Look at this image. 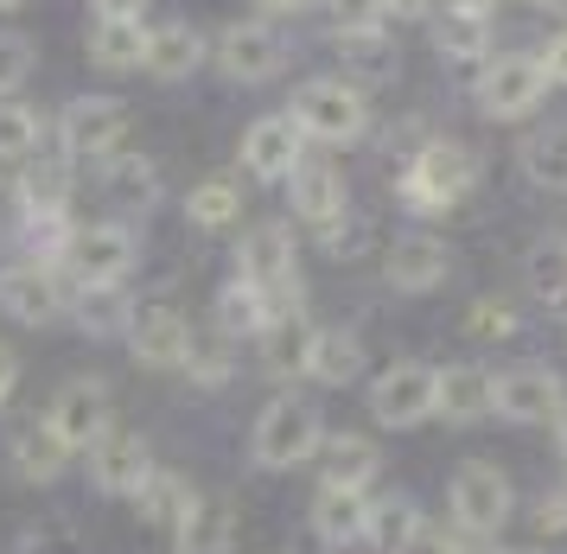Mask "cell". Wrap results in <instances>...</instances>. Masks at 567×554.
<instances>
[{"instance_id": "cell-1", "label": "cell", "mask_w": 567, "mask_h": 554, "mask_svg": "<svg viewBox=\"0 0 567 554\" xmlns=\"http://www.w3.org/2000/svg\"><path fill=\"white\" fill-rule=\"evenodd\" d=\"M307 141L319 147H344V141H358L363 127H370V96H363L358 83H344V76H312L293 90V109H287Z\"/></svg>"}, {"instance_id": "cell-2", "label": "cell", "mask_w": 567, "mask_h": 554, "mask_svg": "<svg viewBox=\"0 0 567 554\" xmlns=\"http://www.w3.org/2000/svg\"><path fill=\"white\" fill-rule=\"evenodd\" d=\"M319 447H326L319 402H307V396H275V402L261 408V421H256V465H268V472H293V465L319 459Z\"/></svg>"}, {"instance_id": "cell-3", "label": "cell", "mask_w": 567, "mask_h": 554, "mask_svg": "<svg viewBox=\"0 0 567 554\" xmlns=\"http://www.w3.org/2000/svg\"><path fill=\"white\" fill-rule=\"evenodd\" d=\"M236 280L256 294L268 312H287L300 306V261H293V229L287 224H261L249 243H243V261H236Z\"/></svg>"}, {"instance_id": "cell-4", "label": "cell", "mask_w": 567, "mask_h": 554, "mask_svg": "<svg viewBox=\"0 0 567 554\" xmlns=\"http://www.w3.org/2000/svg\"><path fill=\"white\" fill-rule=\"evenodd\" d=\"M472 185H478V153L460 147V141H427V147L409 160V173H402V198H409L414 211H446V204H460Z\"/></svg>"}, {"instance_id": "cell-5", "label": "cell", "mask_w": 567, "mask_h": 554, "mask_svg": "<svg viewBox=\"0 0 567 554\" xmlns=\"http://www.w3.org/2000/svg\"><path fill=\"white\" fill-rule=\"evenodd\" d=\"M58 141H64V160H115L128 141V109L109 96H78L58 115Z\"/></svg>"}, {"instance_id": "cell-6", "label": "cell", "mask_w": 567, "mask_h": 554, "mask_svg": "<svg viewBox=\"0 0 567 554\" xmlns=\"http://www.w3.org/2000/svg\"><path fill=\"white\" fill-rule=\"evenodd\" d=\"M446 510H453V523L465 535H497L504 530V516H511V479L485 465V459H472L453 472V491H446Z\"/></svg>"}, {"instance_id": "cell-7", "label": "cell", "mask_w": 567, "mask_h": 554, "mask_svg": "<svg viewBox=\"0 0 567 554\" xmlns=\"http://www.w3.org/2000/svg\"><path fill=\"white\" fill-rule=\"evenodd\" d=\"M370 414L383 428H421L427 414H440V370L427 363H395L370 382Z\"/></svg>"}, {"instance_id": "cell-8", "label": "cell", "mask_w": 567, "mask_h": 554, "mask_svg": "<svg viewBox=\"0 0 567 554\" xmlns=\"http://www.w3.org/2000/svg\"><path fill=\"white\" fill-rule=\"evenodd\" d=\"M542 96H548V76H542L536 51H504V58H491L485 76H478V102H485V115H497V122L529 115Z\"/></svg>"}, {"instance_id": "cell-9", "label": "cell", "mask_w": 567, "mask_h": 554, "mask_svg": "<svg viewBox=\"0 0 567 554\" xmlns=\"http://www.w3.org/2000/svg\"><path fill=\"white\" fill-rule=\"evenodd\" d=\"M45 428H52V440L64 447V453H90L96 440L109 433V389L103 382H64L52 396V408H45Z\"/></svg>"}, {"instance_id": "cell-10", "label": "cell", "mask_w": 567, "mask_h": 554, "mask_svg": "<svg viewBox=\"0 0 567 554\" xmlns=\"http://www.w3.org/2000/svg\"><path fill=\"white\" fill-rule=\"evenodd\" d=\"M64 261H71V275H78L83 294H103V287H115L134 268V236L122 224H90L71 236Z\"/></svg>"}, {"instance_id": "cell-11", "label": "cell", "mask_w": 567, "mask_h": 554, "mask_svg": "<svg viewBox=\"0 0 567 554\" xmlns=\"http://www.w3.org/2000/svg\"><path fill=\"white\" fill-rule=\"evenodd\" d=\"M90 479H96V491H109V497H141L147 479H154L147 440H141V433H103V440L90 447Z\"/></svg>"}, {"instance_id": "cell-12", "label": "cell", "mask_w": 567, "mask_h": 554, "mask_svg": "<svg viewBox=\"0 0 567 554\" xmlns=\"http://www.w3.org/2000/svg\"><path fill=\"white\" fill-rule=\"evenodd\" d=\"M210 58H217V71L230 76V83H268V76L281 71L287 45L268 25H224V39L210 45Z\"/></svg>"}, {"instance_id": "cell-13", "label": "cell", "mask_w": 567, "mask_h": 554, "mask_svg": "<svg viewBox=\"0 0 567 554\" xmlns=\"http://www.w3.org/2000/svg\"><path fill=\"white\" fill-rule=\"evenodd\" d=\"M307 160V134H300V122L293 115H261L249 134H243V166L256 178H293V166Z\"/></svg>"}, {"instance_id": "cell-14", "label": "cell", "mask_w": 567, "mask_h": 554, "mask_svg": "<svg viewBox=\"0 0 567 554\" xmlns=\"http://www.w3.org/2000/svg\"><path fill=\"white\" fill-rule=\"evenodd\" d=\"M561 402H567L561 377L542 370V363H523V370H504V377H497V414H504V421L536 428V421H555Z\"/></svg>"}, {"instance_id": "cell-15", "label": "cell", "mask_w": 567, "mask_h": 554, "mask_svg": "<svg viewBox=\"0 0 567 554\" xmlns=\"http://www.w3.org/2000/svg\"><path fill=\"white\" fill-rule=\"evenodd\" d=\"M0 306H7L20 326H52L58 306H64L52 261H13V268H0Z\"/></svg>"}, {"instance_id": "cell-16", "label": "cell", "mask_w": 567, "mask_h": 554, "mask_svg": "<svg viewBox=\"0 0 567 554\" xmlns=\"http://www.w3.org/2000/svg\"><path fill=\"white\" fill-rule=\"evenodd\" d=\"M128 345L147 370H179V363H192V331H185V319L173 306H141L128 319Z\"/></svg>"}, {"instance_id": "cell-17", "label": "cell", "mask_w": 567, "mask_h": 554, "mask_svg": "<svg viewBox=\"0 0 567 554\" xmlns=\"http://www.w3.org/2000/svg\"><path fill=\"white\" fill-rule=\"evenodd\" d=\"M293 211L307 217L319 236H332L338 229V217H344V173H338L332 160H300L293 166Z\"/></svg>"}, {"instance_id": "cell-18", "label": "cell", "mask_w": 567, "mask_h": 554, "mask_svg": "<svg viewBox=\"0 0 567 554\" xmlns=\"http://www.w3.org/2000/svg\"><path fill=\"white\" fill-rule=\"evenodd\" d=\"M446 268H453V255H446V243H434V236H402V243L383 255L389 287H402V294H434L440 280H446Z\"/></svg>"}, {"instance_id": "cell-19", "label": "cell", "mask_w": 567, "mask_h": 554, "mask_svg": "<svg viewBox=\"0 0 567 554\" xmlns=\"http://www.w3.org/2000/svg\"><path fill=\"white\" fill-rule=\"evenodd\" d=\"M370 510H377L370 491H326L319 484L312 530H319V542H332V548H351V542H370Z\"/></svg>"}, {"instance_id": "cell-20", "label": "cell", "mask_w": 567, "mask_h": 554, "mask_svg": "<svg viewBox=\"0 0 567 554\" xmlns=\"http://www.w3.org/2000/svg\"><path fill=\"white\" fill-rule=\"evenodd\" d=\"M440 414L446 421H485V414H497V377L485 363H446L440 370Z\"/></svg>"}, {"instance_id": "cell-21", "label": "cell", "mask_w": 567, "mask_h": 554, "mask_svg": "<svg viewBox=\"0 0 567 554\" xmlns=\"http://www.w3.org/2000/svg\"><path fill=\"white\" fill-rule=\"evenodd\" d=\"M312 338H319V331L307 326V312L287 306V312H275V319L261 326V363H268L275 377H300L312 363Z\"/></svg>"}, {"instance_id": "cell-22", "label": "cell", "mask_w": 567, "mask_h": 554, "mask_svg": "<svg viewBox=\"0 0 567 554\" xmlns=\"http://www.w3.org/2000/svg\"><path fill=\"white\" fill-rule=\"evenodd\" d=\"M338 58H344V83H358L363 96L395 83V71H402V58L383 32H338Z\"/></svg>"}, {"instance_id": "cell-23", "label": "cell", "mask_w": 567, "mask_h": 554, "mask_svg": "<svg viewBox=\"0 0 567 554\" xmlns=\"http://www.w3.org/2000/svg\"><path fill=\"white\" fill-rule=\"evenodd\" d=\"M179 554H230L236 548V510L224 497H192V510L179 516Z\"/></svg>"}, {"instance_id": "cell-24", "label": "cell", "mask_w": 567, "mask_h": 554, "mask_svg": "<svg viewBox=\"0 0 567 554\" xmlns=\"http://www.w3.org/2000/svg\"><path fill=\"white\" fill-rule=\"evenodd\" d=\"M147 39H154L147 20H96L90 58H96L103 71H147Z\"/></svg>"}, {"instance_id": "cell-25", "label": "cell", "mask_w": 567, "mask_h": 554, "mask_svg": "<svg viewBox=\"0 0 567 554\" xmlns=\"http://www.w3.org/2000/svg\"><path fill=\"white\" fill-rule=\"evenodd\" d=\"M319 459H326V491H370V479L383 472V459H377V447H370L363 433H338V440H326Z\"/></svg>"}, {"instance_id": "cell-26", "label": "cell", "mask_w": 567, "mask_h": 554, "mask_svg": "<svg viewBox=\"0 0 567 554\" xmlns=\"http://www.w3.org/2000/svg\"><path fill=\"white\" fill-rule=\"evenodd\" d=\"M205 39L192 32L185 20L173 25H154V39H147V71L159 76V83H179V76H192L198 64H205Z\"/></svg>"}, {"instance_id": "cell-27", "label": "cell", "mask_w": 567, "mask_h": 554, "mask_svg": "<svg viewBox=\"0 0 567 554\" xmlns=\"http://www.w3.org/2000/svg\"><path fill=\"white\" fill-rule=\"evenodd\" d=\"M434 45L440 58H485L491 51V13H472V7H453L446 0V13L434 25Z\"/></svg>"}, {"instance_id": "cell-28", "label": "cell", "mask_w": 567, "mask_h": 554, "mask_svg": "<svg viewBox=\"0 0 567 554\" xmlns=\"http://www.w3.org/2000/svg\"><path fill=\"white\" fill-rule=\"evenodd\" d=\"M363 370V345L351 338V331H319L312 338V363H307V377L312 382H326V389H344V382Z\"/></svg>"}, {"instance_id": "cell-29", "label": "cell", "mask_w": 567, "mask_h": 554, "mask_svg": "<svg viewBox=\"0 0 567 554\" xmlns=\"http://www.w3.org/2000/svg\"><path fill=\"white\" fill-rule=\"evenodd\" d=\"M64 198H71V160H39L20 178V204L27 217H64Z\"/></svg>"}, {"instance_id": "cell-30", "label": "cell", "mask_w": 567, "mask_h": 554, "mask_svg": "<svg viewBox=\"0 0 567 554\" xmlns=\"http://www.w3.org/2000/svg\"><path fill=\"white\" fill-rule=\"evenodd\" d=\"M185 217H192L198 229H230L236 217H243V192H236L230 178H205V185H192Z\"/></svg>"}, {"instance_id": "cell-31", "label": "cell", "mask_w": 567, "mask_h": 554, "mask_svg": "<svg viewBox=\"0 0 567 554\" xmlns=\"http://www.w3.org/2000/svg\"><path fill=\"white\" fill-rule=\"evenodd\" d=\"M64 447L52 440V428H27L20 440H13V465H20V479L27 484H52L58 472H64Z\"/></svg>"}, {"instance_id": "cell-32", "label": "cell", "mask_w": 567, "mask_h": 554, "mask_svg": "<svg viewBox=\"0 0 567 554\" xmlns=\"http://www.w3.org/2000/svg\"><path fill=\"white\" fill-rule=\"evenodd\" d=\"M103 192L115 204H128V211H141V204L154 198V166L141 160V153H115L103 166Z\"/></svg>"}, {"instance_id": "cell-33", "label": "cell", "mask_w": 567, "mask_h": 554, "mask_svg": "<svg viewBox=\"0 0 567 554\" xmlns=\"http://www.w3.org/2000/svg\"><path fill=\"white\" fill-rule=\"evenodd\" d=\"M268 319H275V312H268V306L243 287V280H230V287L217 294V326H224V338H243V331H249V338H261V326H268Z\"/></svg>"}, {"instance_id": "cell-34", "label": "cell", "mask_w": 567, "mask_h": 554, "mask_svg": "<svg viewBox=\"0 0 567 554\" xmlns=\"http://www.w3.org/2000/svg\"><path fill=\"white\" fill-rule=\"evenodd\" d=\"M523 173L548 185V192H567V134H536L523 141Z\"/></svg>"}, {"instance_id": "cell-35", "label": "cell", "mask_w": 567, "mask_h": 554, "mask_svg": "<svg viewBox=\"0 0 567 554\" xmlns=\"http://www.w3.org/2000/svg\"><path fill=\"white\" fill-rule=\"evenodd\" d=\"M27 153H39V115L27 102L0 96V160H27Z\"/></svg>"}, {"instance_id": "cell-36", "label": "cell", "mask_w": 567, "mask_h": 554, "mask_svg": "<svg viewBox=\"0 0 567 554\" xmlns=\"http://www.w3.org/2000/svg\"><path fill=\"white\" fill-rule=\"evenodd\" d=\"M185 510H192V491H185L179 479L154 472V479H147V491H141V516H147V523H166V530H179Z\"/></svg>"}, {"instance_id": "cell-37", "label": "cell", "mask_w": 567, "mask_h": 554, "mask_svg": "<svg viewBox=\"0 0 567 554\" xmlns=\"http://www.w3.org/2000/svg\"><path fill=\"white\" fill-rule=\"evenodd\" d=\"M414 523H421V516H414V504H402V497H383V504L370 510V542H377L383 554H395V548L414 535Z\"/></svg>"}, {"instance_id": "cell-38", "label": "cell", "mask_w": 567, "mask_h": 554, "mask_svg": "<svg viewBox=\"0 0 567 554\" xmlns=\"http://www.w3.org/2000/svg\"><path fill=\"white\" fill-rule=\"evenodd\" d=\"M332 13V32H383L389 0H326Z\"/></svg>"}, {"instance_id": "cell-39", "label": "cell", "mask_w": 567, "mask_h": 554, "mask_svg": "<svg viewBox=\"0 0 567 554\" xmlns=\"http://www.w3.org/2000/svg\"><path fill=\"white\" fill-rule=\"evenodd\" d=\"M529 287H536V294H548V300H567V243L529 255Z\"/></svg>"}, {"instance_id": "cell-40", "label": "cell", "mask_w": 567, "mask_h": 554, "mask_svg": "<svg viewBox=\"0 0 567 554\" xmlns=\"http://www.w3.org/2000/svg\"><path fill=\"white\" fill-rule=\"evenodd\" d=\"M27 76H32V39H20V32H0V96H13Z\"/></svg>"}, {"instance_id": "cell-41", "label": "cell", "mask_w": 567, "mask_h": 554, "mask_svg": "<svg viewBox=\"0 0 567 554\" xmlns=\"http://www.w3.org/2000/svg\"><path fill=\"white\" fill-rule=\"evenodd\" d=\"M134 312L122 300H115V287H103V294H90V300H83V326L90 331H115V326H128Z\"/></svg>"}, {"instance_id": "cell-42", "label": "cell", "mask_w": 567, "mask_h": 554, "mask_svg": "<svg viewBox=\"0 0 567 554\" xmlns=\"http://www.w3.org/2000/svg\"><path fill=\"white\" fill-rule=\"evenodd\" d=\"M395 554H465V548H460L446 530H440V523H414V535H409Z\"/></svg>"}, {"instance_id": "cell-43", "label": "cell", "mask_w": 567, "mask_h": 554, "mask_svg": "<svg viewBox=\"0 0 567 554\" xmlns=\"http://www.w3.org/2000/svg\"><path fill=\"white\" fill-rule=\"evenodd\" d=\"M536 64H542V76H548V83H567V32H555V39L536 51Z\"/></svg>"}, {"instance_id": "cell-44", "label": "cell", "mask_w": 567, "mask_h": 554, "mask_svg": "<svg viewBox=\"0 0 567 554\" xmlns=\"http://www.w3.org/2000/svg\"><path fill=\"white\" fill-rule=\"evenodd\" d=\"M536 530H542V535H561V530H567V491H555V497H542V510H536Z\"/></svg>"}, {"instance_id": "cell-45", "label": "cell", "mask_w": 567, "mask_h": 554, "mask_svg": "<svg viewBox=\"0 0 567 554\" xmlns=\"http://www.w3.org/2000/svg\"><path fill=\"white\" fill-rule=\"evenodd\" d=\"M96 20H147V0H90Z\"/></svg>"}, {"instance_id": "cell-46", "label": "cell", "mask_w": 567, "mask_h": 554, "mask_svg": "<svg viewBox=\"0 0 567 554\" xmlns=\"http://www.w3.org/2000/svg\"><path fill=\"white\" fill-rule=\"evenodd\" d=\"M13 389H20V351H13V345H0V408L13 402Z\"/></svg>"}, {"instance_id": "cell-47", "label": "cell", "mask_w": 567, "mask_h": 554, "mask_svg": "<svg viewBox=\"0 0 567 554\" xmlns=\"http://www.w3.org/2000/svg\"><path fill=\"white\" fill-rule=\"evenodd\" d=\"M472 331H485V338H491V331H497V338H504V331H511V312H504V306H478V312H472Z\"/></svg>"}, {"instance_id": "cell-48", "label": "cell", "mask_w": 567, "mask_h": 554, "mask_svg": "<svg viewBox=\"0 0 567 554\" xmlns=\"http://www.w3.org/2000/svg\"><path fill=\"white\" fill-rule=\"evenodd\" d=\"M434 7H440V0H389V13H395V20H427Z\"/></svg>"}, {"instance_id": "cell-49", "label": "cell", "mask_w": 567, "mask_h": 554, "mask_svg": "<svg viewBox=\"0 0 567 554\" xmlns=\"http://www.w3.org/2000/svg\"><path fill=\"white\" fill-rule=\"evenodd\" d=\"M261 13H300V7H312V0H256Z\"/></svg>"}, {"instance_id": "cell-50", "label": "cell", "mask_w": 567, "mask_h": 554, "mask_svg": "<svg viewBox=\"0 0 567 554\" xmlns=\"http://www.w3.org/2000/svg\"><path fill=\"white\" fill-rule=\"evenodd\" d=\"M555 440H561V453H567V402H561V414H555Z\"/></svg>"}, {"instance_id": "cell-51", "label": "cell", "mask_w": 567, "mask_h": 554, "mask_svg": "<svg viewBox=\"0 0 567 554\" xmlns=\"http://www.w3.org/2000/svg\"><path fill=\"white\" fill-rule=\"evenodd\" d=\"M453 7H472V13H491V7H497V0H453Z\"/></svg>"}, {"instance_id": "cell-52", "label": "cell", "mask_w": 567, "mask_h": 554, "mask_svg": "<svg viewBox=\"0 0 567 554\" xmlns=\"http://www.w3.org/2000/svg\"><path fill=\"white\" fill-rule=\"evenodd\" d=\"M7 7H20V0H0V13H7Z\"/></svg>"}, {"instance_id": "cell-53", "label": "cell", "mask_w": 567, "mask_h": 554, "mask_svg": "<svg viewBox=\"0 0 567 554\" xmlns=\"http://www.w3.org/2000/svg\"><path fill=\"white\" fill-rule=\"evenodd\" d=\"M542 7H567V0H542Z\"/></svg>"}, {"instance_id": "cell-54", "label": "cell", "mask_w": 567, "mask_h": 554, "mask_svg": "<svg viewBox=\"0 0 567 554\" xmlns=\"http://www.w3.org/2000/svg\"><path fill=\"white\" fill-rule=\"evenodd\" d=\"M561 319H567V300H561Z\"/></svg>"}, {"instance_id": "cell-55", "label": "cell", "mask_w": 567, "mask_h": 554, "mask_svg": "<svg viewBox=\"0 0 567 554\" xmlns=\"http://www.w3.org/2000/svg\"><path fill=\"white\" fill-rule=\"evenodd\" d=\"M516 554H529V548H516Z\"/></svg>"}]
</instances>
